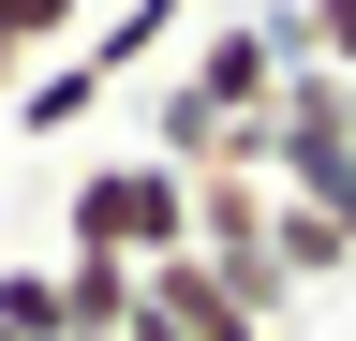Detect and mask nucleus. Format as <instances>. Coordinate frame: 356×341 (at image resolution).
Masks as SVG:
<instances>
[{
	"mask_svg": "<svg viewBox=\"0 0 356 341\" xmlns=\"http://www.w3.org/2000/svg\"><path fill=\"white\" fill-rule=\"evenodd\" d=\"M74 252H104V267H163V252H193V178H178L163 149H104L74 163Z\"/></svg>",
	"mask_w": 356,
	"mask_h": 341,
	"instance_id": "1",
	"label": "nucleus"
},
{
	"mask_svg": "<svg viewBox=\"0 0 356 341\" xmlns=\"http://www.w3.org/2000/svg\"><path fill=\"white\" fill-rule=\"evenodd\" d=\"M134 312H149L163 341H267V312L208 267V252H163V267H134Z\"/></svg>",
	"mask_w": 356,
	"mask_h": 341,
	"instance_id": "2",
	"label": "nucleus"
},
{
	"mask_svg": "<svg viewBox=\"0 0 356 341\" xmlns=\"http://www.w3.org/2000/svg\"><path fill=\"white\" fill-rule=\"evenodd\" d=\"M60 341H134V267L60 252Z\"/></svg>",
	"mask_w": 356,
	"mask_h": 341,
	"instance_id": "3",
	"label": "nucleus"
},
{
	"mask_svg": "<svg viewBox=\"0 0 356 341\" xmlns=\"http://www.w3.org/2000/svg\"><path fill=\"white\" fill-rule=\"evenodd\" d=\"M163 45H178V0H119V15L89 30L74 60H89V74H104V90H119V74H134V60H163Z\"/></svg>",
	"mask_w": 356,
	"mask_h": 341,
	"instance_id": "4",
	"label": "nucleus"
},
{
	"mask_svg": "<svg viewBox=\"0 0 356 341\" xmlns=\"http://www.w3.org/2000/svg\"><path fill=\"white\" fill-rule=\"evenodd\" d=\"M267 252H282V282H297V297L356 267V252H341V223H327V208H297V193H282V223H267Z\"/></svg>",
	"mask_w": 356,
	"mask_h": 341,
	"instance_id": "5",
	"label": "nucleus"
},
{
	"mask_svg": "<svg viewBox=\"0 0 356 341\" xmlns=\"http://www.w3.org/2000/svg\"><path fill=\"white\" fill-rule=\"evenodd\" d=\"M0 45H15L30 74H44V60H74V45H89V0H0Z\"/></svg>",
	"mask_w": 356,
	"mask_h": 341,
	"instance_id": "6",
	"label": "nucleus"
},
{
	"mask_svg": "<svg viewBox=\"0 0 356 341\" xmlns=\"http://www.w3.org/2000/svg\"><path fill=\"white\" fill-rule=\"evenodd\" d=\"M89 104H104V74H89V60H44L30 90H15V134H74Z\"/></svg>",
	"mask_w": 356,
	"mask_h": 341,
	"instance_id": "7",
	"label": "nucleus"
},
{
	"mask_svg": "<svg viewBox=\"0 0 356 341\" xmlns=\"http://www.w3.org/2000/svg\"><path fill=\"white\" fill-rule=\"evenodd\" d=\"M282 30H297V60L356 74V0H282Z\"/></svg>",
	"mask_w": 356,
	"mask_h": 341,
	"instance_id": "8",
	"label": "nucleus"
},
{
	"mask_svg": "<svg viewBox=\"0 0 356 341\" xmlns=\"http://www.w3.org/2000/svg\"><path fill=\"white\" fill-rule=\"evenodd\" d=\"M0 90H30V60H15V45H0Z\"/></svg>",
	"mask_w": 356,
	"mask_h": 341,
	"instance_id": "9",
	"label": "nucleus"
},
{
	"mask_svg": "<svg viewBox=\"0 0 356 341\" xmlns=\"http://www.w3.org/2000/svg\"><path fill=\"white\" fill-rule=\"evenodd\" d=\"M341 90H356V74H341Z\"/></svg>",
	"mask_w": 356,
	"mask_h": 341,
	"instance_id": "10",
	"label": "nucleus"
}]
</instances>
